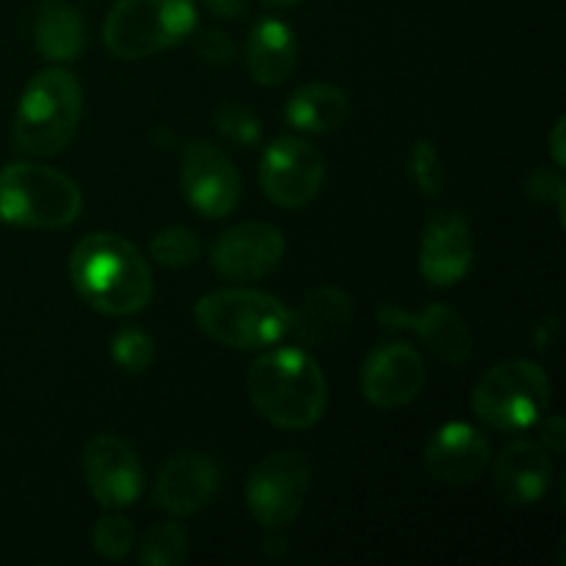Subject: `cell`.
<instances>
[{
    "instance_id": "6da1fadb",
    "label": "cell",
    "mask_w": 566,
    "mask_h": 566,
    "mask_svg": "<svg viewBox=\"0 0 566 566\" xmlns=\"http://www.w3.org/2000/svg\"><path fill=\"white\" fill-rule=\"evenodd\" d=\"M70 276L83 302L103 315L142 313L153 298V274L144 254L114 232H94L72 249Z\"/></svg>"
},
{
    "instance_id": "7a4b0ae2",
    "label": "cell",
    "mask_w": 566,
    "mask_h": 566,
    "mask_svg": "<svg viewBox=\"0 0 566 566\" xmlns=\"http://www.w3.org/2000/svg\"><path fill=\"white\" fill-rule=\"evenodd\" d=\"M249 401L276 429L302 431L326 412V376L302 348H276L252 363L247 376Z\"/></svg>"
},
{
    "instance_id": "3957f363",
    "label": "cell",
    "mask_w": 566,
    "mask_h": 566,
    "mask_svg": "<svg viewBox=\"0 0 566 566\" xmlns=\"http://www.w3.org/2000/svg\"><path fill=\"white\" fill-rule=\"evenodd\" d=\"M83 114V92L70 70H42L31 77L17 105L11 142L20 153L50 158L75 136Z\"/></svg>"
},
{
    "instance_id": "277c9868",
    "label": "cell",
    "mask_w": 566,
    "mask_h": 566,
    "mask_svg": "<svg viewBox=\"0 0 566 566\" xmlns=\"http://www.w3.org/2000/svg\"><path fill=\"white\" fill-rule=\"evenodd\" d=\"M83 193L72 177L42 164L0 169V221L28 230H64L81 216Z\"/></svg>"
},
{
    "instance_id": "5b68a950",
    "label": "cell",
    "mask_w": 566,
    "mask_h": 566,
    "mask_svg": "<svg viewBox=\"0 0 566 566\" xmlns=\"http://www.w3.org/2000/svg\"><path fill=\"white\" fill-rule=\"evenodd\" d=\"M193 321L210 340L241 352L274 346L291 332V310L249 287L208 293L193 307Z\"/></svg>"
},
{
    "instance_id": "8992f818",
    "label": "cell",
    "mask_w": 566,
    "mask_h": 566,
    "mask_svg": "<svg viewBox=\"0 0 566 566\" xmlns=\"http://www.w3.org/2000/svg\"><path fill=\"white\" fill-rule=\"evenodd\" d=\"M197 25L193 0H116L103 39L111 55L138 61L180 44Z\"/></svg>"
},
{
    "instance_id": "52a82bcc",
    "label": "cell",
    "mask_w": 566,
    "mask_h": 566,
    "mask_svg": "<svg viewBox=\"0 0 566 566\" xmlns=\"http://www.w3.org/2000/svg\"><path fill=\"white\" fill-rule=\"evenodd\" d=\"M473 412L497 431H523L539 423L551 403V379L528 359H506L486 370L473 390Z\"/></svg>"
},
{
    "instance_id": "ba28073f",
    "label": "cell",
    "mask_w": 566,
    "mask_h": 566,
    "mask_svg": "<svg viewBox=\"0 0 566 566\" xmlns=\"http://www.w3.org/2000/svg\"><path fill=\"white\" fill-rule=\"evenodd\" d=\"M310 481H313V468L302 453H271L249 475V512L263 528H287L302 514Z\"/></svg>"
},
{
    "instance_id": "9c48e42d",
    "label": "cell",
    "mask_w": 566,
    "mask_h": 566,
    "mask_svg": "<svg viewBox=\"0 0 566 566\" xmlns=\"http://www.w3.org/2000/svg\"><path fill=\"white\" fill-rule=\"evenodd\" d=\"M324 177V155L304 138H276L260 158V188L276 208L298 210L310 205L318 197Z\"/></svg>"
},
{
    "instance_id": "30bf717a",
    "label": "cell",
    "mask_w": 566,
    "mask_h": 566,
    "mask_svg": "<svg viewBox=\"0 0 566 566\" xmlns=\"http://www.w3.org/2000/svg\"><path fill=\"white\" fill-rule=\"evenodd\" d=\"M83 479L94 501L108 512L133 506L144 492V468L136 451L116 434H97L83 448Z\"/></svg>"
},
{
    "instance_id": "8fae6325",
    "label": "cell",
    "mask_w": 566,
    "mask_h": 566,
    "mask_svg": "<svg viewBox=\"0 0 566 566\" xmlns=\"http://www.w3.org/2000/svg\"><path fill=\"white\" fill-rule=\"evenodd\" d=\"M180 182L188 205L205 219H224L241 199V177L235 166L205 138L191 142L182 153Z\"/></svg>"
},
{
    "instance_id": "7c38bea8",
    "label": "cell",
    "mask_w": 566,
    "mask_h": 566,
    "mask_svg": "<svg viewBox=\"0 0 566 566\" xmlns=\"http://www.w3.org/2000/svg\"><path fill=\"white\" fill-rule=\"evenodd\" d=\"M426 368L420 354L409 343H381L363 363V396L370 407L401 409L420 396Z\"/></svg>"
},
{
    "instance_id": "4fadbf2b",
    "label": "cell",
    "mask_w": 566,
    "mask_h": 566,
    "mask_svg": "<svg viewBox=\"0 0 566 566\" xmlns=\"http://www.w3.org/2000/svg\"><path fill=\"white\" fill-rule=\"evenodd\" d=\"M285 258V238L265 221H243L210 249V265L224 280H260Z\"/></svg>"
},
{
    "instance_id": "5bb4252c",
    "label": "cell",
    "mask_w": 566,
    "mask_h": 566,
    "mask_svg": "<svg viewBox=\"0 0 566 566\" xmlns=\"http://www.w3.org/2000/svg\"><path fill=\"white\" fill-rule=\"evenodd\" d=\"M473 265V232L457 210L431 216L420 241V274L429 285L451 287Z\"/></svg>"
},
{
    "instance_id": "9a60e30c",
    "label": "cell",
    "mask_w": 566,
    "mask_h": 566,
    "mask_svg": "<svg viewBox=\"0 0 566 566\" xmlns=\"http://www.w3.org/2000/svg\"><path fill=\"white\" fill-rule=\"evenodd\" d=\"M221 470L205 453H177L166 459L153 486L155 506L175 517H188L208 506L219 492Z\"/></svg>"
},
{
    "instance_id": "2e32d148",
    "label": "cell",
    "mask_w": 566,
    "mask_h": 566,
    "mask_svg": "<svg viewBox=\"0 0 566 566\" xmlns=\"http://www.w3.org/2000/svg\"><path fill=\"white\" fill-rule=\"evenodd\" d=\"M379 321L385 326H392V329H401V326L415 329L420 343H423L437 359H442V363L448 365L468 363V357L473 354V335H470V326L464 324L462 315H459L457 310L448 307V304H429L423 313L415 315L385 304V307L379 310Z\"/></svg>"
},
{
    "instance_id": "e0dca14e",
    "label": "cell",
    "mask_w": 566,
    "mask_h": 566,
    "mask_svg": "<svg viewBox=\"0 0 566 566\" xmlns=\"http://www.w3.org/2000/svg\"><path fill=\"white\" fill-rule=\"evenodd\" d=\"M490 457V440L470 423L440 426L426 446V468L446 484H473Z\"/></svg>"
},
{
    "instance_id": "ac0fdd59",
    "label": "cell",
    "mask_w": 566,
    "mask_h": 566,
    "mask_svg": "<svg viewBox=\"0 0 566 566\" xmlns=\"http://www.w3.org/2000/svg\"><path fill=\"white\" fill-rule=\"evenodd\" d=\"M551 484V459L536 442H512L495 462V490L509 506H534Z\"/></svg>"
},
{
    "instance_id": "d6986e66",
    "label": "cell",
    "mask_w": 566,
    "mask_h": 566,
    "mask_svg": "<svg viewBox=\"0 0 566 566\" xmlns=\"http://www.w3.org/2000/svg\"><path fill=\"white\" fill-rule=\"evenodd\" d=\"M352 298L337 287H318L307 293L291 313V332L304 346H329L337 337L346 335L352 324Z\"/></svg>"
},
{
    "instance_id": "ffe728a7",
    "label": "cell",
    "mask_w": 566,
    "mask_h": 566,
    "mask_svg": "<svg viewBox=\"0 0 566 566\" xmlns=\"http://www.w3.org/2000/svg\"><path fill=\"white\" fill-rule=\"evenodd\" d=\"M296 36L282 20H260L249 33V75L260 86H282L296 66Z\"/></svg>"
},
{
    "instance_id": "44dd1931",
    "label": "cell",
    "mask_w": 566,
    "mask_h": 566,
    "mask_svg": "<svg viewBox=\"0 0 566 566\" xmlns=\"http://www.w3.org/2000/svg\"><path fill=\"white\" fill-rule=\"evenodd\" d=\"M33 44L39 53L55 64L75 61L86 44V25L81 11L66 0H48L33 20Z\"/></svg>"
},
{
    "instance_id": "7402d4cb",
    "label": "cell",
    "mask_w": 566,
    "mask_h": 566,
    "mask_svg": "<svg viewBox=\"0 0 566 566\" xmlns=\"http://www.w3.org/2000/svg\"><path fill=\"white\" fill-rule=\"evenodd\" d=\"M348 97L332 83H307L285 105V119L302 133H332L348 119Z\"/></svg>"
},
{
    "instance_id": "603a6c76",
    "label": "cell",
    "mask_w": 566,
    "mask_h": 566,
    "mask_svg": "<svg viewBox=\"0 0 566 566\" xmlns=\"http://www.w3.org/2000/svg\"><path fill=\"white\" fill-rule=\"evenodd\" d=\"M188 556V534L180 523H155L138 545V562L147 566H177Z\"/></svg>"
},
{
    "instance_id": "cb8c5ba5",
    "label": "cell",
    "mask_w": 566,
    "mask_h": 566,
    "mask_svg": "<svg viewBox=\"0 0 566 566\" xmlns=\"http://www.w3.org/2000/svg\"><path fill=\"white\" fill-rule=\"evenodd\" d=\"M149 254L166 269H186L199 258V238L188 227H166L153 238Z\"/></svg>"
},
{
    "instance_id": "d4e9b609",
    "label": "cell",
    "mask_w": 566,
    "mask_h": 566,
    "mask_svg": "<svg viewBox=\"0 0 566 566\" xmlns=\"http://www.w3.org/2000/svg\"><path fill=\"white\" fill-rule=\"evenodd\" d=\"M111 357L125 374H144L153 365L155 340L142 326H125L111 343Z\"/></svg>"
},
{
    "instance_id": "484cf974",
    "label": "cell",
    "mask_w": 566,
    "mask_h": 566,
    "mask_svg": "<svg viewBox=\"0 0 566 566\" xmlns=\"http://www.w3.org/2000/svg\"><path fill=\"white\" fill-rule=\"evenodd\" d=\"M92 545L97 556L108 558V562H122V558L133 551V545H136V534H133L130 520H125L116 512L99 517L97 525H94Z\"/></svg>"
},
{
    "instance_id": "4316f807",
    "label": "cell",
    "mask_w": 566,
    "mask_h": 566,
    "mask_svg": "<svg viewBox=\"0 0 566 566\" xmlns=\"http://www.w3.org/2000/svg\"><path fill=\"white\" fill-rule=\"evenodd\" d=\"M409 175L426 197H437L446 188V166L429 138L415 142L412 153H409Z\"/></svg>"
},
{
    "instance_id": "83f0119b",
    "label": "cell",
    "mask_w": 566,
    "mask_h": 566,
    "mask_svg": "<svg viewBox=\"0 0 566 566\" xmlns=\"http://www.w3.org/2000/svg\"><path fill=\"white\" fill-rule=\"evenodd\" d=\"M216 130L241 147H252L260 142V119L254 111L243 103H221L213 114Z\"/></svg>"
},
{
    "instance_id": "f1b7e54d",
    "label": "cell",
    "mask_w": 566,
    "mask_h": 566,
    "mask_svg": "<svg viewBox=\"0 0 566 566\" xmlns=\"http://www.w3.org/2000/svg\"><path fill=\"white\" fill-rule=\"evenodd\" d=\"M525 193H528L534 202H556L558 210H564V197H566V186H564V175L558 166H553V169H545V166H539V169H534L528 175V180H525Z\"/></svg>"
},
{
    "instance_id": "f546056e",
    "label": "cell",
    "mask_w": 566,
    "mask_h": 566,
    "mask_svg": "<svg viewBox=\"0 0 566 566\" xmlns=\"http://www.w3.org/2000/svg\"><path fill=\"white\" fill-rule=\"evenodd\" d=\"M197 53L202 55L208 64L224 66L230 64L232 55H235V44L227 36L224 31H205L202 36L197 39Z\"/></svg>"
},
{
    "instance_id": "4dcf8cb0",
    "label": "cell",
    "mask_w": 566,
    "mask_h": 566,
    "mask_svg": "<svg viewBox=\"0 0 566 566\" xmlns=\"http://www.w3.org/2000/svg\"><path fill=\"white\" fill-rule=\"evenodd\" d=\"M542 442H545V448H551L553 453H564L566 431L562 415H551V418L542 420Z\"/></svg>"
},
{
    "instance_id": "1f68e13d",
    "label": "cell",
    "mask_w": 566,
    "mask_h": 566,
    "mask_svg": "<svg viewBox=\"0 0 566 566\" xmlns=\"http://www.w3.org/2000/svg\"><path fill=\"white\" fill-rule=\"evenodd\" d=\"M208 9L213 11L216 17H224V20H232V17H241L243 11L249 9L252 0H205Z\"/></svg>"
},
{
    "instance_id": "d6a6232c",
    "label": "cell",
    "mask_w": 566,
    "mask_h": 566,
    "mask_svg": "<svg viewBox=\"0 0 566 566\" xmlns=\"http://www.w3.org/2000/svg\"><path fill=\"white\" fill-rule=\"evenodd\" d=\"M551 153H553V164H556L558 169H564V119H558L556 127H553Z\"/></svg>"
},
{
    "instance_id": "836d02e7",
    "label": "cell",
    "mask_w": 566,
    "mask_h": 566,
    "mask_svg": "<svg viewBox=\"0 0 566 566\" xmlns=\"http://www.w3.org/2000/svg\"><path fill=\"white\" fill-rule=\"evenodd\" d=\"M296 3H302V0H260V6H265V9H287V6Z\"/></svg>"
}]
</instances>
